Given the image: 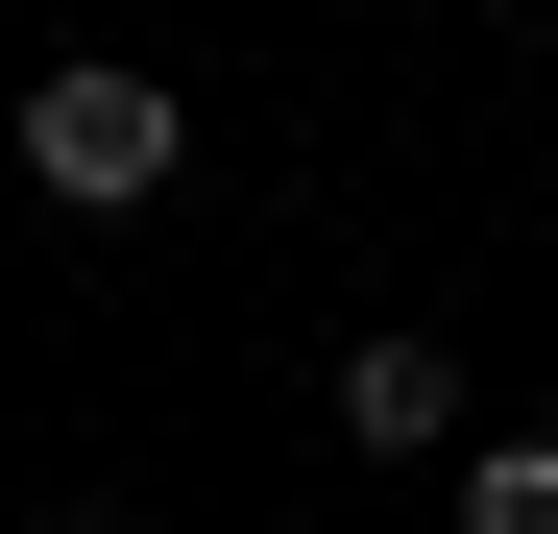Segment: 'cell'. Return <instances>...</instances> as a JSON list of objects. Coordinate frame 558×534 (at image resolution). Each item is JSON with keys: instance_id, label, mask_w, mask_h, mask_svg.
<instances>
[{"instance_id": "1", "label": "cell", "mask_w": 558, "mask_h": 534, "mask_svg": "<svg viewBox=\"0 0 558 534\" xmlns=\"http://www.w3.org/2000/svg\"><path fill=\"white\" fill-rule=\"evenodd\" d=\"M170 170H195V98L122 73V49H73L49 98H25V195H49V219H146Z\"/></svg>"}, {"instance_id": "3", "label": "cell", "mask_w": 558, "mask_h": 534, "mask_svg": "<svg viewBox=\"0 0 558 534\" xmlns=\"http://www.w3.org/2000/svg\"><path fill=\"white\" fill-rule=\"evenodd\" d=\"M461 534H558V437H461Z\"/></svg>"}, {"instance_id": "2", "label": "cell", "mask_w": 558, "mask_h": 534, "mask_svg": "<svg viewBox=\"0 0 558 534\" xmlns=\"http://www.w3.org/2000/svg\"><path fill=\"white\" fill-rule=\"evenodd\" d=\"M340 437L364 462H461V365L437 340H340Z\"/></svg>"}, {"instance_id": "4", "label": "cell", "mask_w": 558, "mask_h": 534, "mask_svg": "<svg viewBox=\"0 0 558 534\" xmlns=\"http://www.w3.org/2000/svg\"><path fill=\"white\" fill-rule=\"evenodd\" d=\"M49 534H122V510H49Z\"/></svg>"}]
</instances>
